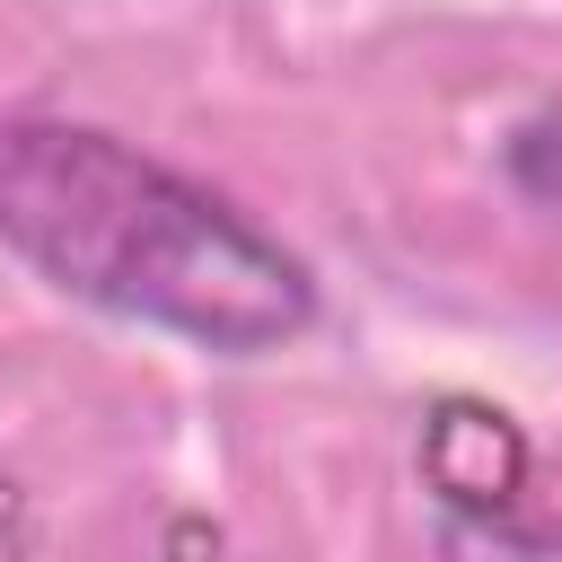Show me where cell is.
<instances>
[{"label":"cell","mask_w":562,"mask_h":562,"mask_svg":"<svg viewBox=\"0 0 562 562\" xmlns=\"http://www.w3.org/2000/svg\"><path fill=\"white\" fill-rule=\"evenodd\" d=\"M0 246L61 299L220 360L281 351L316 325V272L263 220L105 123H0Z\"/></svg>","instance_id":"6da1fadb"},{"label":"cell","mask_w":562,"mask_h":562,"mask_svg":"<svg viewBox=\"0 0 562 562\" xmlns=\"http://www.w3.org/2000/svg\"><path fill=\"white\" fill-rule=\"evenodd\" d=\"M422 483L439 492V509H509L527 483V439L501 404H465L448 395L422 422Z\"/></svg>","instance_id":"7a4b0ae2"},{"label":"cell","mask_w":562,"mask_h":562,"mask_svg":"<svg viewBox=\"0 0 562 562\" xmlns=\"http://www.w3.org/2000/svg\"><path fill=\"white\" fill-rule=\"evenodd\" d=\"M439 562H562V527L509 509H439Z\"/></svg>","instance_id":"3957f363"},{"label":"cell","mask_w":562,"mask_h":562,"mask_svg":"<svg viewBox=\"0 0 562 562\" xmlns=\"http://www.w3.org/2000/svg\"><path fill=\"white\" fill-rule=\"evenodd\" d=\"M501 167H509V184H518L527 202L562 211V105H536V114L501 140Z\"/></svg>","instance_id":"277c9868"}]
</instances>
